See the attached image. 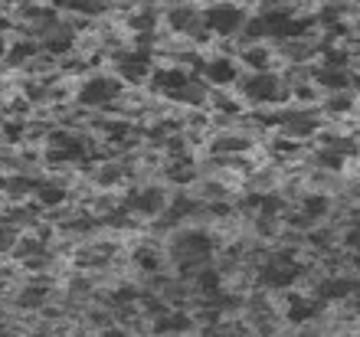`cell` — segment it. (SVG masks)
I'll list each match as a JSON object with an SVG mask.
<instances>
[{
	"mask_svg": "<svg viewBox=\"0 0 360 337\" xmlns=\"http://www.w3.org/2000/svg\"><path fill=\"white\" fill-rule=\"evenodd\" d=\"M128 85L118 79V72L108 66L102 69H92L79 79V89H76V102L92 108V112H108L112 105H118V98L124 95Z\"/></svg>",
	"mask_w": 360,
	"mask_h": 337,
	"instance_id": "cell-1",
	"label": "cell"
},
{
	"mask_svg": "<svg viewBox=\"0 0 360 337\" xmlns=\"http://www.w3.org/2000/svg\"><path fill=\"white\" fill-rule=\"evenodd\" d=\"M236 92L246 98V105H259V108L288 105V85L282 82L278 69H269V72H243L236 82Z\"/></svg>",
	"mask_w": 360,
	"mask_h": 337,
	"instance_id": "cell-2",
	"label": "cell"
},
{
	"mask_svg": "<svg viewBox=\"0 0 360 337\" xmlns=\"http://www.w3.org/2000/svg\"><path fill=\"white\" fill-rule=\"evenodd\" d=\"M203 17H207V27L213 30V37H239L249 10H243L233 0H217V4L203 7Z\"/></svg>",
	"mask_w": 360,
	"mask_h": 337,
	"instance_id": "cell-3",
	"label": "cell"
},
{
	"mask_svg": "<svg viewBox=\"0 0 360 337\" xmlns=\"http://www.w3.org/2000/svg\"><path fill=\"white\" fill-rule=\"evenodd\" d=\"M239 66L243 72H269V69H278L282 59H278V49H275L272 39H249V43H239Z\"/></svg>",
	"mask_w": 360,
	"mask_h": 337,
	"instance_id": "cell-4",
	"label": "cell"
},
{
	"mask_svg": "<svg viewBox=\"0 0 360 337\" xmlns=\"http://www.w3.org/2000/svg\"><path fill=\"white\" fill-rule=\"evenodd\" d=\"M200 75L207 79L210 89H233L243 75V66H239L236 56H223V53H207L203 66H200Z\"/></svg>",
	"mask_w": 360,
	"mask_h": 337,
	"instance_id": "cell-5",
	"label": "cell"
},
{
	"mask_svg": "<svg viewBox=\"0 0 360 337\" xmlns=\"http://www.w3.org/2000/svg\"><path fill=\"white\" fill-rule=\"evenodd\" d=\"M233 4H239V7L249 10V13H256V10L262 7V0H233Z\"/></svg>",
	"mask_w": 360,
	"mask_h": 337,
	"instance_id": "cell-6",
	"label": "cell"
}]
</instances>
